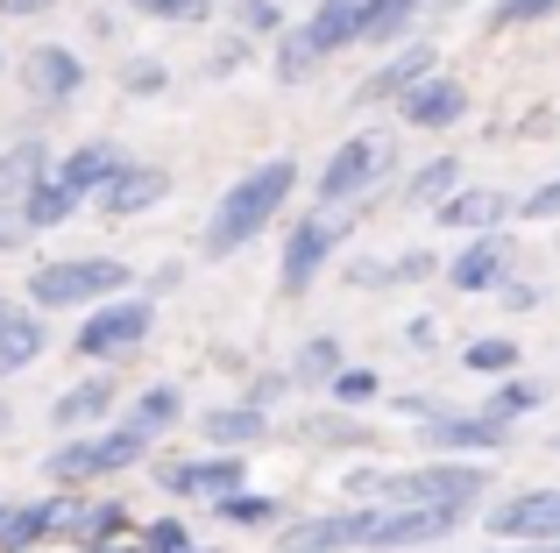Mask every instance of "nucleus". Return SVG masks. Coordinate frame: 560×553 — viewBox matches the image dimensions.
<instances>
[{
  "mask_svg": "<svg viewBox=\"0 0 560 553\" xmlns=\"http://www.w3.org/2000/svg\"><path fill=\"white\" fill-rule=\"evenodd\" d=\"M291 192H299V156H262L256 170H242V178L228 185V192L213 199V213H206V263H228V256H242L248 242L262 235V227L277 221V213L291 207Z\"/></svg>",
  "mask_w": 560,
  "mask_h": 553,
  "instance_id": "f257e3e1",
  "label": "nucleus"
},
{
  "mask_svg": "<svg viewBox=\"0 0 560 553\" xmlns=\"http://www.w3.org/2000/svg\"><path fill=\"white\" fill-rule=\"evenodd\" d=\"M341 490L348 504H468L476 511L490 475L462 455H425L419 469H355Z\"/></svg>",
  "mask_w": 560,
  "mask_h": 553,
  "instance_id": "f03ea898",
  "label": "nucleus"
},
{
  "mask_svg": "<svg viewBox=\"0 0 560 553\" xmlns=\"http://www.w3.org/2000/svg\"><path fill=\"white\" fill-rule=\"evenodd\" d=\"M150 455H156L150 433L128 426V419H114V426L65 433V440L43 455V483H57V490H93V483H107V475H121V469H142Z\"/></svg>",
  "mask_w": 560,
  "mask_h": 553,
  "instance_id": "7ed1b4c3",
  "label": "nucleus"
},
{
  "mask_svg": "<svg viewBox=\"0 0 560 553\" xmlns=\"http://www.w3.org/2000/svg\"><path fill=\"white\" fill-rule=\"evenodd\" d=\"M355 36H362V0H313V14H305L299 28H284L277 50H270L277 85H305L327 57H341Z\"/></svg>",
  "mask_w": 560,
  "mask_h": 553,
  "instance_id": "20e7f679",
  "label": "nucleus"
},
{
  "mask_svg": "<svg viewBox=\"0 0 560 553\" xmlns=\"http://www.w3.org/2000/svg\"><path fill=\"white\" fill-rule=\"evenodd\" d=\"M114 291H136V263H121V256H57V263L28 270V305L36 313H85Z\"/></svg>",
  "mask_w": 560,
  "mask_h": 553,
  "instance_id": "39448f33",
  "label": "nucleus"
},
{
  "mask_svg": "<svg viewBox=\"0 0 560 553\" xmlns=\"http://www.w3.org/2000/svg\"><path fill=\"white\" fill-rule=\"evenodd\" d=\"M150 333H156V298H142V291H114V298L85 305L79 333H71V355H79V362H128Z\"/></svg>",
  "mask_w": 560,
  "mask_h": 553,
  "instance_id": "423d86ee",
  "label": "nucleus"
},
{
  "mask_svg": "<svg viewBox=\"0 0 560 553\" xmlns=\"http://www.w3.org/2000/svg\"><path fill=\"white\" fill-rule=\"evenodd\" d=\"M341 242H348V207H313V213H299V221H291V235H284L277 291H284V298H305V291L319 284V270L341 256Z\"/></svg>",
  "mask_w": 560,
  "mask_h": 553,
  "instance_id": "0eeeda50",
  "label": "nucleus"
},
{
  "mask_svg": "<svg viewBox=\"0 0 560 553\" xmlns=\"http://www.w3.org/2000/svg\"><path fill=\"white\" fill-rule=\"evenodd\" d=\"M462 526H468V504H370V540H362V553L440 546Z\"/></svg>",
  "mask_w": 560,
  "mask_h": 553,
  "instance_id": "6e6552de",
  "label": "nucleus"
},
{
  "mask_svg": "<svg viewBox=\"0 0 560 553\" xmlns=\"http://www.w3.org/2000/svg\"><path fill=\"white\" fill-rule=\"evenodd\" d=\"M390 164H397V150H390V136H348L341 150L319 164V207H355V199H370L383 178H390Z\"/></svg>",
  "mask_w": 560,
  "mask_h": 553,
  "instance_id": "1a4fd4ad",
  "label": "nucleus"
},
{
  "mask_svg": "<svg viewBox=\"0 0 560 553\" xmlns=\"http://www.w3.org/2000/svg\"><path fill=\"white\" fill-rule=\"evenodd\" d=\"M150 469H156V490L164 497H228V490H242L248 483V461L242 455H228V447H206V455H150Z\"/></svg>",
  "mask_w": 560,
  "mask_h": 553,
  "instance_id": "9d476101",
  "label": "nucleus"
},
{
  "mask_svg": "<svg viewBox=\"0 0 560 553\" xmlns=\"http://www.w3.org/2000/svg\"><path fill=\"white\" fill-rule=\"evenodd\" d=\"M511 440V426L497 412H454V404H440L433 419H419V447L425 455H497V447Z\"/></svg>",
  "mask_w": 560,
  "mask_h": 553,
  "instance_id": "9b49d317",
  "label": "nucleus"
},
{
  "mask_svg": "<svg viewBox=\"0 0 560 553\" xmlns=\"http://www.w3.org/2000/svg\"><path fill=\"white\" fill-rule=\"evenodd\" d=\"M22 93L36 107H71L85 93V57L71 43H28L22 50Z\"/></svg>",
  "mask_w": 560,
  "mask_h": 553,
  "instance_id": "f8f14e48",
  "label": "nucleus"
},
{
  "mask_svg": "<svg viewBox=\"0 0 560 553\" xmlns=\"http://www.w3.org/2000/svg\"><path fill=\"white\" fill-rule=\"evenodd\" d=\"M65 504H71V490H43V497H8L0 504V553H36V546H50L57 532H65Z\"/></svg>",
  "mask_w": 560,
  "mask_h": 553,
  "instance_id": "ddd939ff",
  "label": "nucleus"
},
{
  "mask_svg": "<svg viewBox=\"0 0 560 553\" xmlns=\"http://www.w3.org/2000/svg\"><path fill=\"white\" fill-rule=\"evenodd\" d=\"M164 199H171V170H164V164H142V156H128V164L93 192V207L107 213V221H136V213L164 207Z\"/></svg>",
  "mask_w": 560,
  "mask_h": 553,
  "instance_id": "4468645a",
  "label": "nucleus"
},
{
  "mask_svg": "<svg viewBox=\"0 0 560 553\" xmlns=\"http://www.w3.org/2000/svg\"><path fill=\"white\" fill-rule=\"evenodd\" d=\"M482 526L497 540H560V490H518V497L490 504Z\"/></svg>",
  "mask_w": 560,
  "mask_h": 553,
  "instance_id": "2eb2a0df",
  "label": "nucleus"
},
{
  "mask_svg": "<svg viewBox=\"0 0 560 553\" xmlns=\"http://www.w3.org/2000/svg\"><path fill=\"white\" fill-rule=\"evenodd\" d=\"M425 71H440V50H433V43H390V57H383L370 79L355 85V107H383V99H405L411 85L425 79Z\"/></svg>",
  "mask_w": 560,
  "mask_h": 553,
  "instance_id": "dca6fc26",
  "label": "nucleus"
},
{
  "mask_svg": "<svg viewBox=\"0 0 560 553\" xmlns=\"http://www.w3.org/2000/svg\"><path fill=\"white\" fill-rule=\"evenodd\" d=\"M121 412V376H79L50 398V426L57 433H85V426H107Z\"/></svg>",
  "mask_w": 560,
  "mask_h": 553,
  "instance_id": "f3484780",
  "label": "nucleus"
},
{
  "mask_svg": "<svg viewBox=\"0 0 560 553\" xmlns=\"http://www.w3.org/2000/svg\"><path fill=\"white\" fill-rule=\"evenodd\" d=\"M397 114H405V128H425V136H440V128L468 121V85L447 79V71H425V79L411 85L405 99H397Z\"/></svg>",
  "mask_w": 560,
  "mask_h": 553,
  "instance_id": "a211bd4d",
  "label": "nucleus"
},
{
  "mask_svg": "<svg viewBox=\"0 0 560 553\" xmlns=\"http://www.w3.org/2000/svg\"><path fill=\"white\" fill-rule=\"evenodd\" d=\"M50 355V313L36 305H0V384Z\"/></svg>",
  "mask_w": 560,
  "mask_h": 553,
  "instance_id": "6ab92c4d",
  "label": "nucleus"
},
{
  "mask_svg": "<svg viewBox=\"0 0 560 553\" xmlns=\"http://www.w3.org/2000/svg\"><path fill=\"white\" fill-rule=\"evenodd\" d=\"M199 440L206 447H228V455H248V447L270 440V412H262V404H248V398L206 404V412H199Z\"/></svg>",
  "mask_w": 560,
  "mask_h": 553,
  "instance_id": "aec40b11",
  "label": "nucleus"
},
{
  "mask_svg": "<svg viewBox=\"0 0 560 553\" xmlns=\"http://www.w3.org/2000/svg\"><path fill=\"white\" fill-rule=\"evenodd\" d=\"M121 532H136V511H128L121 497H107V490H93V497H79V490H71V504H65V540H71V546L121 540Z\"/></svg>",
  "mask_w": 560,
  "mask_h": 553,
  "instance_id": "412c9836",
  "label": "nucleus"
},
{
  "mask_svg": "<svg viewBox=\"0 0 560 553\" xmlns=\"http://www.w3.org/2000/svg\"><path fill=\"white\" fill-rule=\"evenodd\" d=\"M440 270H447L454 291H497L511 276V242L497 235V227H482V235H468V249L454 256V263H440Z\"/></svg>",
  "mask_w": 560,
  "mask_h": 553,
  "instance_id": "4be33fe9",
  "label": "nucleus"
},
{
  "mask_svg": "<svg viewBox=\"0 0 560 553\" xmlns=\"http://www.w3.org/2000/svg\"><path fill=\"white\" fill-rule=\"evenodd\" d=\"M433 221L454 227V235H482V227H504L511 221V199L490 192V185H454V192L433 207Z\"/></svg>",
  "mask_w": 560,
  "mask_h": 553,
  "instance_id": "5701e85b",
  "label": "nucleus"
},
{
  "mask_svg": "<svg viewBox=\"0 0 560 553\" xmlns=\"http://www.w3.org/2000/svg\"><path fill=\"white\" fill-rule=\"evenodd\" d=\"M121 164H128V150H121V142L93 136V142H71V150L57 156V178H65V185H71L79 199H93V192H100V185H107V178H114Z\"/></svg>",
  "mask_w": 560,
  "mask_h": 553,
  "instance_id": "b1692460",
  "label": "nucleus"
},
{
  "mask_svg": "<svg viewBox=\"0 0 560 553\" xmlns=\"http://www.w3.org/2000/svg\"><path fill=\"white\" fill-rule=\"evenodd\" d=\"M213 518L228 532H277L291 518V497H277V490H228V497H213Z\"/></svg>",
  "mask_w": 560,
  "mask_h": 553,
  "instance_id": "393cba45",
  "label": "nucleus"
},
{
  "mask_svg": "<svg viewBox=\"0 0 560 553\" xmlns=\"http://www.w3.org/2000/svg\"><path fill=\"white\" fill-rule=\"evenodd\" d=\"M57 170V150L43 136H22V142H8L0 150V199H28L43 178Z\"/></svg>",
  "mask_w": 560,
  "mask_h": 553,
  "instance_id": "a878e982",
  "label": "nucleus"
},
{
  "mask_svg": "<svg viewBox=\"0 0 560 553\" xmlns=\"http://www.w3.org/2000/svg\"><path fill=\"white\" fill-rule=\"evenodd\" d=\"M121 419L142 426L150 440H164V433H178V419H185V390L178 384H142L136 398H121Z\"/></svg>",
  "mask_w": 560,
  "mask_h": 553,
  "instance_id": "bb28decb",
  "label": "nucleus"
},
{
  "mask_svg": "<svg viewBox=\"0 0 560 553\" xmlns=\"http://www.w3.org/2000/svg\"><path fill=\"white\" fill-rule=\"evenodd\" d=\"M419 14H425V0H362V36L355 43L390 50V43L411 36V22H419Z\"/></svg>",
  "mask_w": 560,
  "mask_h": 553,
  "instance_id": "cd10ccee",
  "label": "nucleus"
},
{
  "mask_svg": "<svg viewBox=\"0 0 560 553\" xmlns=\"http://www.w3.org/2000/svg\"><path fill=\"white\" fill-rule=\"evenodd\" d=\"M454 185H462V164H454V156H425V164L411 170L405 185H397V207H411V213H433L440 199L454 192Z\"/></svg>",
  "mask_w": 560,
  "mask_h": 553,
  "instance_id": "c85d7f7f",
  "label": "nucleus"
},
{
  "mask_svg": "<svg viewBox=\"0 0 560 553\" xmlns=\"http://www.w3.org/2000/svg\"><path fill=\"white\" fill-rule=\"evenodd\" d=\"M433 270H440V256H433V249H405V256H390V263H355V270H348V284H362V291H390V284H425Z\"/></svg>",
  "mask_w": 560,
  "mask_h": 553,
  "instance_id": "c756f323",
  "label": "nucleus"
},
{
  "mask_svg": "<svg viewBox=\"0 0 560 553\" xmlns=\"http://www.w3.org/2000/svg\"><path fill=\"white\" fill-rule=\"evenodd\" d=\"M299 440H305V447H376L383 433H376V426H362V419L341 404V412H313V419L299 426Z\"/></svg>",
  "mask_w": 560,
  "mask_h": 553,
  "instance_id": "7c9ffc66",
  "label": "nucleus"
},
{
  "mask_svg": "<svg viewBox=\"0 0 560 553\" xmlns=\"http://www.w3.org/2000/svg\"><path fill=\"white\" fill-rule=\"evenodd\" d=\"M79 207H85V199H79V192H71V185H65V178H57V170H50V178H43L36 192L22 199V221L36 227V235H50V227H65V221H71V213H79Z\"/></svg>",
  "mask_w": 560,
  "mask_h": 553,
  "instance_id": "2f4dec72",
  "label": "nucleus"
},
{
  "mask_svg": "<svg viewBox=\"0 0 560 553\" xmlns=\"http://www.w3.org/2000/svg\"><path fill=\"white\" fill-rule=\"evenodd\" d=\"M539 404H547V384H539V376H497V390H490V404H482V412H497L504 419V426H518L525 412H539Z\"/></svg>",
  "mask_w": 560,
  "mask_h": 553,
  "instance_id": "473e14b6",
  "label": "nucleus"
},
{
  "mask_svg": "<svg viewBox=\"0 0 560 553\" xmlns=\"http://www.w3.org/2000/svg\"><path fill=\"white\" fill-rule=\"evenodd\" d=\"M341 362H348L341 341H334V333H313V341H299V355H291V376H299V384H327Z\"/></svg>",
  "mask_w": 560,
  "mask_h": 553,
  "instance_id": "72a5a7b5",
  "label": "nucleus"
},
{
  "mask_svg": "<svg viewBox=\"0 0 560 553\" xmlns=\"http://www.w3.org/2000/svg\"><path fill=\"white\" fill-rule=\"evenodd\" d=\"M462 369H468V376H511V369H518V341H504V333H482V341L462 348Z\"/></svg>",
  "mask_w": 560,
  "mask_h": 553,
  "instance_id": "f704fd0d",
  "label": "nucleus"
},
{
  "mask_svg": "<svg viewBox=\"0 0 560 553\" xmlns=\"http://www.w3.org/2000/svg\"><path fill=\"white\" fill-rule=\"evenodd\" d=\"M327 398L348 404V412H355V404H376V398H383V376L362 369V362H341V369L327 376Z\"/></svg>",
  "mask_w": 560,
  "mask_h": 553,
  "instance_id": "c9c22d12",
  "label": "nucleus"
},
{
  "mask_svg": "<svg viewBox=\"0 0 560 553\" xmlns=\"http://www.w3.org/2000/svg\"><path fill=\"white\" fill-rule=\"evenodd\" d=\"M234 36H284V0H228Z\"/></svg>",
  "mask_w": 560,
  "mask_h": 553,
  "instance_id": "e433bc0d",
  "label": "nucleus"
},
{
  "mask_svg": "<svg viewBox=\"0 0 560 553\" xmlns=\"http://www.w3.org/2000/svg\"><path fill=\"white\" fill-rule=\"evenodd\" d=\"M121 93H128V99L171 93V64H164V57H128V64H121Z\"/></svg>",
  "mask_w": 560,
  "mask_h": 553,
  "instance_id": "4c0bfd02",
  "label": "nucleus"
},
{
  "mask_svg": "<svg viewBox=\"0 0 560 553\" xmlns=\"http://www.w3.org/2000/svg\"><path fill=\"white\" fill-rule=\"evenodd\" d=\"M121 8L150 14V22H171V28H199L213 14V0H121Z\"/></svg>",
  "mask_w": 560,
  "mask_h": 553,
  "instance_id": "58836bf2",
  "label": "nucleus"
},
{
  "mask_svg": "<svg viewBox=\"0 0 560 553\" xmlns=\"http://www.w3.org/2000/svg\"><path fill=\"white\" fill-rule=\"evenodd\" d=\"M136 540H142V553H185L191 546V526L178 511H164V518H150V526H136Z\"/></svg>",
  "mask_w": 560,
  "mask_h": 553,
  "instance_id": "ea45409f",
  "label": "nucleus"
},
{
  "mask_svg": "<svg viewBox=\"0 0 560 553\" xmlns=\"http://www.w3.org/2000/svg\"><path fill=\"white\" fill-rule=\"evenodd\" d=\"M560 14V0H490V28L504 36V28H525V22H547Z\"/></svg>",
  "mask_w": 560,
  "mask_h": 553,
  "instance_id": "a19ab883",
  "label": "nucleus"
},
{
  "mask_svg": "<svg viewBox=\"0 0 560 553\" xmlns=\"http://www.w3.org/2000/svg\"><path fill=\"white\" fill-rule=\"evenodd\" d=\"M299 390V376L291 369H256V384H248V404H262V412H277V404Z\"/></svg>",
  "mask_w": 560,
  "mask_h": 553,
  "instance_id": "79ce46f5",
  "label": "nucleus"
},
{
  "mask_svg": "<svg viewBox=\"0 0 560 553\" xmlns=\"http://www.w3.org/2000/svg\"><path fill=\"white\" fill-rule=\"evenodd\" d=\"M511 213H518V221H560V178L533 185L525 199H511Z\"/></svg>",
  "mask_w": 560,
  "mask_h": 553,
  "instance_id": "37998d69",
  "label": "nucleus"
},
{
  "mask_svg": "<svg viewBox=\"0 0 560 553\" xmlns=\"http://www.w3.org/2000/svg\"><path fill=\"white\" fill-rule=\"evenodd\" d=\"M28 235H36V227L22 221V199H0V256H14Z\"/></svg>",
  "mask_w": 560,
  "mask_h": 553,
  "instance_id": "c03bdc74",
  "label": "nucleus"
},
{
  "mask_svg": "<svg viewBox=\"0 0 560 553\" xmlns=\"http://www.w3.org/2000/svg\"><path fill=\"white\" fill-rule=\"evenodd\" d=\"M242 64H248V43L234 36V43H220V50L206 57V79H228V71H242Z\"/></svg>",
  "mask_w": 560,
  "mask_h": 553,
  "instance_id": "a18cd8bd",
  "label": "nucleus"
},
{
  "mask_svg": "<svg viewBox=\"0 0 560 553\" xmlns=\"http://www.w3.org/2000/svg\"><path fill=\"white\" fill-rule=\"evenodd\" d=\"M50 8H65V0H0L8 22H28V14H50Z\"/></svg>",
  "mask_w": 560,
  "mask_h": 553,
  "instance_id": "49530a36",
  "label": "nucleus"
},
{
  "mask_svg": "<svg viewBox=\"0 0 560 553\" xmlns=\"http://www.w3.org/2000/svg\"><path fill=\"white\" fill-rule=\"evenodd\" d=\"M482 553H560V540H504V546H482Z\"/></svg>",
  "mask_w": 560,
  "mask_h": 553,
  "instance_id": "de8ad7c7",
  "label": "nucleus"
},
{
  "mask_svg": "<svg viewBox=\"0 0 560 553\" xmlns=\"http://www.w3.org/2000/svg\"><path fill=\"white\" fill-rule=\"evenodd\" d=\"M79 553H142L136 532H121V540H93V546H79Z\"/></svg>",
  "mask_w": 560,
  "mask_h": 553,
  "instance_id": "09e8293b",
  "label": "nucleus"
},
{
  "mask_svg": "<svg viewBox=\"0 0 560 553\" xmlns=\"http://www.w3.org/2000/svg\"><path fill=\"white\" fill-rule=\"evenodd\" d=\"M85 36H114V8H93V14H85Z\"/></svg>",
  "mask_w": 560,
  "mask_h": 553,
  "instance_id": "8fccbe9b",
  "label": "nucleus"
},
{
  "mask_svg": "<svg viewBox=\"0 0 560 553\" xmlns=\"http://www.w3.org/2000/svg\"><path fill=\"white\" fill-rule=\"evenodd\" d=\"M8 433H14V404L0 398V440H8Z\"/></svg>",
  "mask_w": 560,
  "mask_h": 553,
  "instance_id": "3c124183",
  "label": "nucleus"
},
{
  "mask_svg": "<svg viewBox=\"0 0 560 553\" xmlns=\"http://www.w3.org/2000/svg\"><path fill=\"white\" fill-rule=\"evenodd\" d=\"M425 8H440V14H454V8H468V0H425Z\"/></svg>",
  "mask_w": 560,
  "mask_h": 553,
  "instance_id": "603ef678",
  "label": "nucleus"
},
{
  "mask_svg": "<svg viewBox=\"0 0 560 553\" xmlns=\"http://www.w3.org/2000/svg\"><path fill=\"white\" fill-rule=\"evenodd\" d=\"M185 553H220V546H199V540H191V546H185Z\"/></svg>",
  "mask_w": 560,
  "mask_h": 553,
  "instance_id": "864d4df0",
  "label": "nucleus"
},
{
  "mask_svg": "<svg viewBox=\"0 0 560 553\" xmlns=\"http://www.w3.org/2000/svg\"><path fill=\"white\" fill-rule=\"evenodd\" d=\"M0 71H8V50H0Z\"/></svg>",
  "mask_w": 560,
  "mask_h": 553,
  "instance_id": "5fc2aeb1",
  "label": "nucleus"
},
{
  "mask_svg": "<svg viewBox=\"0 0 560 553\" xmlns=\"http://www.w3.org/2000/svg\"><path fill=\"white\" fill-rule=\"evenodd\" d=\"M0 504H8V497H0Z\"/></svg>",
  "mask_w": 560,
  "mask_h": 553,
  "instance_id": "6e6d98bb",
  "label": "nucleus"
}]
</instances>
